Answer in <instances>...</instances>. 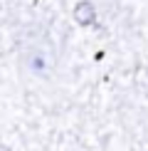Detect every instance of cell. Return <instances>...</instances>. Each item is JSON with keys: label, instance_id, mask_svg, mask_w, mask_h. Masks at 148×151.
<instances>
[{"label": "cell", "instance_id": "1", "mask_svg": "<svg viewBox=\"0 0 148 151\" xmlns=\"http://www.w3.org/2000/svg\"><path fill=\"white\" fill-rule=\"evenodd\" d=\"M74 20L79 25H84V27H89V25L96 22V8L89 3V0H82V3L74 8Z\"/></svg>", "mask_w": 148, "mask_h": 151}]
</instances>
